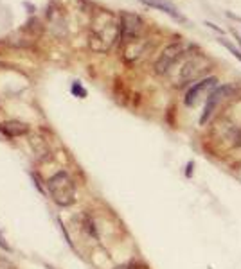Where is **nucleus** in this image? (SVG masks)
<instances>
[{
    "label": "nucleus",
    "instance_id": "f257e3e1",
    "mask_svg": "<svg viewBox=\"0 0 241 269\" xmlns=\"http://www.w3.org/2000/svg\"><path fill=\"white\" fill-rule=\"evenodd\" d=\"M47 190L58 207H70L76 201V183L65 171H58L49 178Z\"/></svg>",
    "mask_w": 241,
    "mask_h": 269
},
{
    "label": "nucleus",
    "instance_id": "f03ea898",
    "mask_svg": "<svg viewBox=\"0 0 241 269\" xmlns=\"http://www.w3.org/2000/svg\"><path fill=\"white\" fill-rule=\"evenodd\" d=\"M183 52L182 43H171L164 49V52L160 54V57L155 63V72L157 74H166L169 68L173 67V63L180 57V54Z\"/></svg>",
    "mask_w": 241,
    "mask_h": 269
},
{
    "label": "nucleus",
    "instance_id": "7ed1b4c3",
    "mask_svg": "<svg viewBox=\"0 0 241 269\" xmlns=\"http://www.w3.org/2000/svg\"><path fill=\"white\" fill-rule=\"evenodd\" d=\"M232 90H234V86H231V84H225V86H218V88H214V92L207 97V103H205V108H204V113H202V119H200V124L204 126L205 122L211 119V115L214 113V109H216V106L220 104V101L223 97H227V93L232 92Z\"/></svg>",
    "mask_w": 241,
    "mask_h": 269
},
{
    "label": "nucleus",
    "instance_id": "20e7f679",
    "mask_svg": "<svg viewBox=\"0 0 241 269\" xmlns=\"http://www.w3.org/2000/svg\"><path fill=\"white\" fill-rule=\"evenodd\" d=\"M216 84H218V78H214V76H212V78H205L202 79V81H198L196 84H193V86L189 88V92L185 93V99H183L185 106H194V104L200 101L202 93L207 92V90L216 88Z\"/></svg>",
    "mask_w": 241,
    "mask_h": 269
},
{
    "label": "nucleus",
    "instance_id": "39448f33",
    "mask_svg": "<svg viewBox=\"0 0 241 269\" xmlns=\"http://www.w3.org/2000/svg\"><path fill=\"white\" fill-rule=\"evenodd\" d=\"M142 29V22L137 15H130V13H122L120 16V31L124 34L128 42L135 40L139 36V32Z\"/></svg>",
    "mask_w": 241,
    "mask_h": 269
},
{
    "label": "nucleus",
    "instance_id": "423d86ee",
    "mask_svg": "<svg viewBox=\"0 0 241 269\" xmlns=\"http://www.w3.org/2000/svg\"><path fill=\"white\" fill-rule=\"evenodd\" d=\"M198 61H202V57H200V59H191V61H187L185 65H183L182 74H180V81H182V84L187 83V81H193L194 78H198V74L209 67V63L200 65Z\"/></svg>",
    "mask_w": 241,
    "mask_h": 269
},
{
    "label": "nucleus",
    "instance_id": "0eeeda50",
    "mask_svg": "<svg viewBox=\"0 0 241 269\" xmlns=\"http://www.w3.org/2000/svg\"><path fill=\"white\" fill-rule=\"evenodd\" d=\"M0 131L7 136H20V134H26L29 131V126L26 122H20V120H7V122L0 124Z\"/></svg>",
    "mask_w": 241,
    "mask_h": 269
},
{
    "label": "nucleus",
    "instance_id": "6e6552de",
    "mask_svg": "<svg viewBox=\"0 0 241 269\" xmlns=\"http://www.w3.org/2000/svg\"><path fill=\"white\" fill-rule=\"evenodd\" d=\"M142 2H144L146 5H151V7H157V9L164 11V13H168L169 16H173L175 20L183 22V16H180L179 13H177V9H175L169 2H164V0H142Z\"/></svg>",
    "mask_w": 241,
    "mask_h": 269
},
{
    "label": "nucleus",
    "instance_id": "1a4fd4ad",
    "mask_svg": "<svg viewBox=\"0 0 241 269\" xmlns=\"http://www.w3.org/2000/svg\"><path fill=\"white\" fill-rule=\"evenodd\" d=\"M72 93L74 95H78V97H81V99H85L87 97V90L83 88V84L81 83H78V81H76V83H72Z\"/></svg>",
    "mask_w": 241,
    "mask_h": 269
},
{
    "label": "nucleus",
    "instance_id": "9d476101",
    "mask_svg": "<svg viewBox=\"0 0 241 269\" xmlns=\"http://www.w3.org/2000/svg\"><path fill=\"white\" fill-rule=\"evenodd\" d=\"M220 43H221V45H223V47H227V49H229V51H231L232 54H234V56H236L238 59H240V61H241V51H238L236 47H232L231 43L225 42V40H220Z\"/></svg>",
    "mask_w": 241,
    "mask_h": 269
},
{
    "label": "nucleus",
    "instance_id": "9b49d317",
    "mask_svg": "<svg viewBox=\"0 0 241 269\" xmlns=\"http://www.w3.org/2000/svg\"><path fill=\"white\" fill-rule=\"evenodd\" d=\"M0 269H16V266L5 257H0Z\"/></svg>",
    "mask_w": 241,
    "mask_h": 269
},
{
    "label": "nucleus",
    "instance_id": "f8f14e48",
    "mask_svg": "<svg viewBox=\"0 0 241 269\" xmlns=\"http://www.w3.org/2000/svg\"><path fill=\"white\" fill-rule=\"evenodd\" d=\"M193 165H194L193 161H189L187 163V171H185V176L187 178H191V174H193Z\"/></svg>",
    "mask_w": 241,
    "mask_h": 269
},
{
    "label": "nucleus",
    "instance_id": "ddd939ff",
    "mask_svg": "<svg viewBox=\"0 0 241 269\" xmlns=\"http://www.w3.org/2000/svg\"><path fill=\"white\" fill-rule=\"evenodd\" d=\"M205 26H209L211 29H214L216 32H223V31H221V29H218V27H216L214 24H211V22H205Z\"/></svg>",
    "mask_w": 241,
    "mask_h": 269
},
{
    "label": "nucleus",
    "instance_id": "4468645a",
    "mask_svg": "<svg viewBox=\"0 0 241 269\" xmlns=\"http://www.w3.org/2000/svg\"><path fill=\"white\" fill-rule=\"evenodd\" d=\"M0 68H5V63H2V61H0Z\"/></svg>",
    "mask_w": 241,
    "mask_h": 269
}]
</instances>
